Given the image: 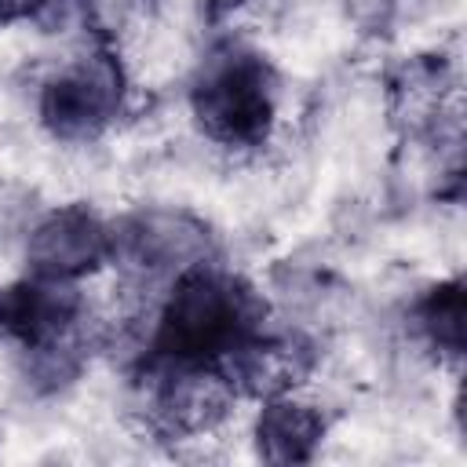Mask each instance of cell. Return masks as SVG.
<instances>
[{
    "mask_svg": "<svg viewBox=\"0 0 467 467\" xmlns=\"http://www.w3.org/2000/svg\"><path fill=\"white\" fill-rule=\"evenodd\" d=\"M208 230L186 212H139L113 226V259L142 277L179 274L208 259Z\"/></svg>",
    "mask_w": 467,
    "mask_h": 467,
    "instance_id": "obj_6",
    "label": "cell"
},
{
    "mask_svg": "<svg viewBox=\"0 0 467 467\" xmlns=\"http://www.w3.org/2000/svg\"><path fill=\"white\" fill-rule=\"evenodd\" d=\"M263 317L266 303L248 281L201 259L175 274L146 358L226 368V361L263 332Z\"/></svg>",
    "mask_w": 467,
    "mask_h": 467,
    "instance_id": "obj_1",
    "label": "cell"
},
{
    "mask_svg": "<svg viewBox=\"0 0 467 467\" xmlns=\"http://www.w3.org/2000/svg\"><path fill=\"white\" fill-rule=\"evenodd\" d=\"M124 73L113 51L99 47L58 69L40 91V120L51 135L80 142L95 139L120 109Z\"/></svg>",
    "mask_w": 467,
    "mask_h": 467,
    "instance_id": "obj_4",
    "label": "cell"
},
{
    "mask_svg": "<svg viewBox=\"0 0 467 467\" xmlns=\"http://www.w3.org/2000/svg\"><path fill=\"white\" fill-rule=\"evenodd\" d=\"M416 325L438 354H445V358L463 354V285H460V277L434 285L416 303Z\"/></svg>",
    "mask_w": 467,
    "mask_h": 467,
    "instance_id": "obj_9",
    "label": "cell"
},
{
    "mask_svg": "<svg viewBox=\"0 0 467 467\" xmlns=\"http://www.w3.org/2000/svg\"><path fill=\"white\" fill-rule=\"evenodd\" d=\"M139 387H142V405L150 423L171 438L212 431L219 420H226L237 398L223 368L161 361V358L142 361Z\"/></svg>",
    "mask_w": 467,
    "mask_h": 467,
    "instance_id": "obj_3",
    "label": "cell"
},
{
    "mask_svg": "<svg viewBox=\"0 0 467 467\" xmlns=\"http://www.w3.org/2000/svg\"><path fill=\"white\" fill-rule=\"evenodd\" d=\"M190 106L201 131L219 146H263L277 113V77L263 55L230 44L204 62Z\"/></svg>",
    "mask_w": 467,
    "mask_h": 467,
    "instance_id": "obj_2",
    "label": "cell"
},
{
    "mask_svg": "<svg viewBox=\"0 0 467 467\" xmlns=\"http://www.w3.org/2000/svg\"><path fill=\"white\" fill-rule=\"evenodd\" d=\"M44 0H0V26L18 22V18H36Z\"/></svg>",
    "mask_w": 467,
    "mask_h": 467,
    "instance_id": "obj_10",
    "label": "cell"
},
{
    "mask_svg": "<svg viewBox=\"0 0 467 467\" xmlns=\"http://www.w3.org/2000/svg\"><path fill=\"white\" fill-rule=\"evenodd\" d=\"M26 255L36 277L77 281L113 255V226L102 223L88 204H66L33 226Z\"/></svg>",
    "mask_w": 467,
    "mask_h": 467,
    "instance_id": "obj_5",
    "label": "cell"
},
{
    "mask_svg": "<svg viewBox=\"0 0 467 467\" xmlns=\"http://www.w3.org/2000/svg\"><path fill=\"white\" fill-rule=\"evenodd\" d=\"M328 420L317 405L296 401L288 394H274L263 401L255 420V449L270 463H306L321 445Z\"/></svg>",
    "mask_w": 467,
    "mask_h": 467,
    "instance_id": "obj_8",
    "label": "cell"
},
{
    "mask_svg": "<svg viewBox=\"0 0 467 467\" xmlns=\"http://www.w3.org/2000/svg\"><path fill=\"white\" fill-rule=\"evenodd\" d=\"M84 314V299L73 281L29 277L7 292H0V328H7L26 350L51 347L73 336Z\"/></svg>",
    "mask_w": 467,
    "mask_h": 467,
    "instance_id": "obj_7",
    "label": "cell"
}]
</instances>
